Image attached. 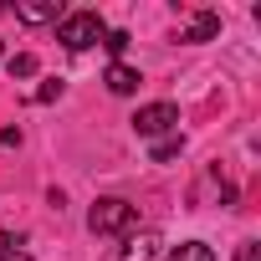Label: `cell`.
Masks as SVG:
<instances>
[{"label":"cell","instance_id":"cell-16","mask_svg":"<svg viewBox=\"0 0 261 261\" xmlns=\"http://www.w3.org/2000/svg\"><path fill=\"white\" fill-rule=\"evenodd\" d=\"M0 261H31L26 251H6V256H0Z\"/></svg>","mask_w":261,"mask_h":261},{"label":"cell","instance_id":"cell-3","mask_svg":"<svg viewBox=\"0 0 261 261\" xmlns=\"http://www.w3.org/2000/svg\"><path fill=\"white\" fill-rule=\"evenodd\" d=\"M174 123H179V108H174V102H149V108H139V118H134L139 139H159V134H169Z\"/></svg>","mask_w":261,"mask_h":261},{"label":"cell","instance_id":"cell-15","mask_svg":"<svg viewBox=\"0 0 261 261\" xmlns=\"http://www.w3.org/2000/svg\"><path fill=\"white\" fill-rule=\"evenodd\" d=\"M6 251H16V236H11V230H0V256H6Z\"/></svg>","mask_w":261,"mask_h":261},{"label":"cell","instance_id":"cell-6","mask_svg":"<svg viewBox=\"0 0 261 261\" xmlns=\"http://www.w3.org/2000/svg\"><path fill=\"white\" fill-rule=\"evenodd\" d=\"M102 82H108V92H118V97H128V92H139V82H144V77H139L134 67H123V62H113Z\"/></svg>","mask_w":261,"mask_h":261},{"label":"cell","instance_id":"cell-13","mask_svg":"<svg viewBox=\"0 0 261 261\" xmlns=\"http://www.w3.org/2000/svg\"><path fill=\"white\" fill-rule=\"evenodd\" d=\"M236 261H261V246H256V241H241V251H236Z\"/></svg>","mask_w":261,"mask_h":261},{"label":"cell","instance_id":"cell-1","mask_svg":"<svg viewBox=\"0 0 261 261\" xmlns=\"http://www.w3.org/2000/svg\"><path fill=\"white\" fill-rule=\"evenodd\" d=\"M102 36H108V26H102L97 11H72V16L57 21V41H62L67 51H87V46H97Z\"/></svg>","mask_w":261,"mask_h":261},{"label":"cell","instance_id":"cell-8","mask_svg":"<svg viewBox=\"0 0 261 261\" xmlns=\"http://www.w3.org/2000/svg\"><path fill=\"white\" fill-rule=\"evenodd\" d=\"M169 261H215V251H210L205 241H185V246L169 251Z\"/></svg>","mask_w":261,"mask_h":261},{"label":"cell","instance_id":"cell-7","mask_svg":"<svg viewBox=\"0 0 261 261\" xmlns=\"http://www.w3.org/2000/svg\"><path fill=\"white\" fill-rule=\"evenodd\" d=\"M215 31H220V16H215V11H200V16L190 21V31H185L179 41H210Z\"/></svg>","mask_w":261,"mask_h":261},{"label":"cell","instance_id":"cell-5","mask_svg":"<svg viewBox=\"0 0 261 261\" xmlns=\"http://www.w3.org/2000/svg\"><path fill=\"white\" fill-rule=\"evenodd\" d=\"M159 256V230H139V236H128V251L118 261H154Z\"/></svg>","mask_w":261,"mask_h":261},{"label":"cell","instance_id":"cell-10","mask_svg":"<svg viewBox=\"0 0 261 261\" xmlns=\"http://www.w3.org/2000/svg\"><path fill=\"white\" fill-rule=\"evenodd\" d=\"M102 46H108V57L118 62V57L128 51V31H108V36H102Z\"/></svg>","mask_w":261,"mask_h":261},{"label":"cell","instance_id":"cell-17","mask_svg":"<svg viewBox=\"0 0 261 261\" xmlns=\"http://www.w3.org/2000/svg\"><path fill=\"white\" fill-rule=\"evenodd\" d=\"M0 57H6V46H0Z\"/></svg>","mask_w":261,"mask_h":261},{"label":"cell","instance_id":"cell-9","mask_svg":"<svg viewBox=\"0 0 261 261\" xmlns=\"http://www.w3.org/2000/svg\"><path fill=\"white\" fill-rule=\"evenodd\" d=\"M179 149H185V139H179V134H169V139H159V144H154V164H169V159H174Z\"/></svg>","mask_w":261,"mask_h":261},{"label":"cell","instance_id":"cell-4","mask_svg":"<svg viewBox=\"0 0 261 261\" xmlns=\"http://www.w3.org/2000/svg\"><path fill=\"white\" fill-rule=\"evenodd\" d=\"M16 16H21L26 26H46V21H62L67 11L57 6V0H21V6H16Z\"/></svg>","mask_w":261,"mask_h":261},{"label":"cell","instance_id":"cell-12","mask_svg":"<svg viewBox=\"0 0 261 261\" xmlns=\"http://www.w3.org/2000/svg\"><path fill=\"white\" fill-rule=\"evenodd\" d=\"M57 97H62V82H57V77H51V82H41V87H36V102H57Z\"/></svg>","mask_w":261,"mask_h":261},{"label":"cell","instance_id":"cell-2","mask_svg":"<svg viewBox=\"0 0 261 261\" xmlns=\"http://www.w3.org/2000/svg\"><path fill=\"white\" fill-rule=\"evenodd\" d=\"M87 225H92V236H128L139 225V210L128 200H97L87 210Z\"/></svg>","mask_w":261,"mask_h":261},{"label":"cell","instance_id":"cell-14","mask_svg":"<svg viewBox=\"0 0 261 261\" xmlns=\"http://www.w3.org/2000/svg\"><path fill=\"white\" fill-rule=\"evenodd\" d=\"M16 144H21V128H6V134H0V154L16 149Z\"/></svg>","mask_w":261,"mask_h":261},{"label":"cell","instance_id":"cell-11","mask_svg":"<svg viewBox=\"0 0 261 261\" xmlns=\"http://www.w3.org/2000/svg\"><path fill=\"white\" fill-rule=\"evenodd\" d=\"M11 77H36V57H11Z\"/></svg>","mask_w":261,"mask_h":261}]
</instances>
